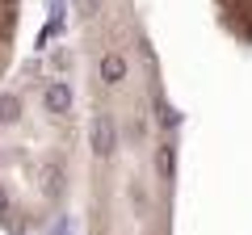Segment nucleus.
I'll use <instances>...</instances> for the list:
<instances>
[{
  "label": "nucleus",
  "instance_id": "nucleus-1",
  "mask_svg": "<svg viewBox=\"0 0 252 235\" xmlns=\"http://www.w3.org/2000/svg\"><path fill=\"white\" fill-rule=\"evenodd\" d=\"M215 4V21L223 26L227 38L240 46H252V0H210Z\"/></svg>",
  "mask_w": 252,
  "mask_h": 235
},
{
  "label": "nucleus",
  "instance_id": "nucleus-2",
  "mask_svg": "<svg viewBox=\"0 0 252 235\" xmlns=\"http://www.w3.org/2000/svg\"><path fill=\"white\" fill-rule=\"evenodd\" d=\"M17 34H21V0H0V84L17 55Z\"/></svg>",
  "mask_w": 252,
  "mask_h": 235
}]
</instances>
